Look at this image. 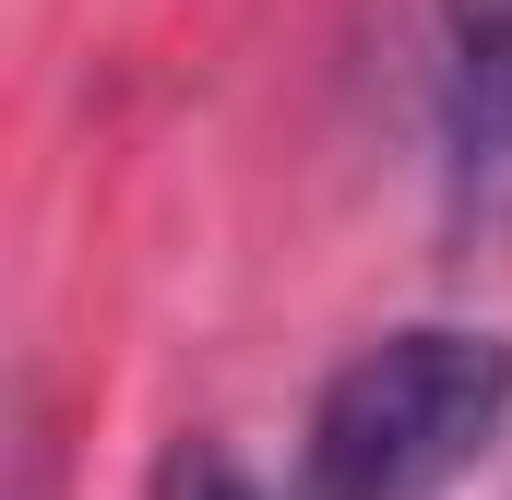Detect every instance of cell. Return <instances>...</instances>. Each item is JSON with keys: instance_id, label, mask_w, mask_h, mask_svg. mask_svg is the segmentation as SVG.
Instances as JSON below:
<instances>
[{"instance_id": "7a4b0ae2", "label": "cell", "mask_w": 512, "mask_h": 500, "mask_svg": "<svg viewBox=\"0 0 512 500\" xmlns=\"http://www.w3.org/2000/svg\"><path fill=\"white\" fill-rule=\"evenodd\" d=\"M429 215L465 274L512 262V0H429Z\"/></svg>"}, {"instance_id": "3957f363", "label": "cell", "mask_w": 512, "mask_h": 500, "mask_svg": "<svg viewBox=\"0 0 512 500\" xmlns=\"http://www.w3.org/2000/svg\"><path fill=\"white\" fill-rule=\"evenodd\" d=\"M155 500H274V489H262L215 429H179V441H167V465H155ZM286 500H298V489H286Z\"/></svg>"}, {"instance_id": "6da1fadb", "label": "cell", "mask_w": 512, "mask_h": 500, "mask_svg": "<svg viewBox=\"0 0 512 500\" xmlns=\"http://www.w3.org/2000/svg\"><path fill=\"white\" fill-rule=\"evenodd\" d=\"M512 441V334L393 322L346 346L298 417V500H453Z\"/></svg>"}]
</instances>
